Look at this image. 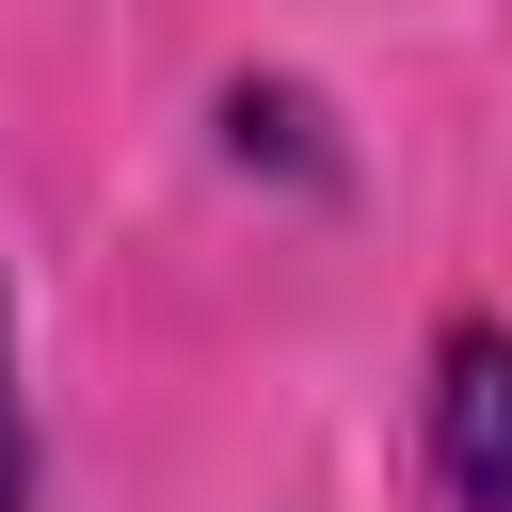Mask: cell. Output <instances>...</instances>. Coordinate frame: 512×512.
<instances>
[{"label": "cell", "instance_id": "6da1fadb", "mask_svg": "<svg viewBox=\"0 0 512 512\" xmlns=\"http://www.w3.org/2000/svg\"><path fill=\"white\" fill-rule=\"evenodd\" d=\"M416 448L448 512H512V320H432V384H416Z\"/></svg>", "mask_w": 512, "mask_h": 512}, {"label": "cell", "instance_id": "7a4b0ae2", "mask_svg": "<svg viewBox=\"0 0 512 512\" xmlns=\"http://www.w3.org/2000/svg\"><path fill=\"white\" fill-rule=\"evenodd\" d=\"M224 144H240V160H288L304 192H336V176H352V160L320 144V96H304V80H224Z\"/></svg>", "mask_w": 512, "mask_h": 512}, {"label": "cell", "instance_id": "3957f363", "mask_svg": "<svg viewBox=\"0 0 512 512\" xmlns=\"http://www.w3.org/2000/svg\"><path fill=\"white\" fill-rule=\"evenodd\" d=\"M48 496V448H32V384H16V288H0V512Z\"/></svg>", "mask_w": 512, "mask_h": 512}]
</instances>
